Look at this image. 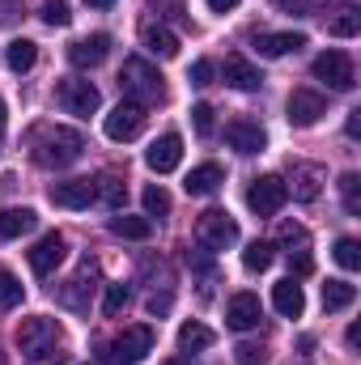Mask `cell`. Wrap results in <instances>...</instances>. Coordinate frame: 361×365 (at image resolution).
Here are the masks:
<instances>
[{
    "label": "cell",
    "instance_id": "6da1fadb",
    "mask_svg": "<svg viewBox=\"0 0 361 365\" xmlns=\"http://www.w3.org/2000/svg\"><path fill=\"white\" fill-rule=\"evenodd\" d=\"M30 158L43 166V170H64V166H73L81 153H86V136L77 132V128H60V123H43V128H34V136H30Z\"/></svg>",
    "mask_w": 361,
    "mask_h": 365
},
{
    "label": "cell",
    "instance_id": "7a4b0ae2",
    "mask_svg": "<svg viewBox=\"0 0 361 365\" xmlns=\"http://www.w3.org/2000/svg\"><path fill=\"white\" fill-rule=\"evenodd\" d=\"M60 340H64V331H60V323L47 319V314L21 319V327H17V349L26 353V361L30 365L60 361V357H64V353H60Z\"/></svg>",
    "mask_w": 361,
    "mask_h": 365
},
{
    "label": "cell",
    "instance_id": "3957f363",
    "mask_svg": "<svg viewBox=\"0 0 361 365\" xmlns=\"http://www.w3.org/2000/svg\"><path fill=\"white\" fill-rule=\"evenodd\" d=\"M119 86H123V93H132V102H141V106L166 98L162 73H158L149 60H141V56H128V60H123V68H119Z\"/></svg>",
    "mask_w": 361,
    "mask_h": 365
},
{
    "label": "cell",
    "instance_id": "277c9868",
    "mask_svg": "<svg viewBox=\"0 0 361 365\" xmlns=\"http://www.w3.org/2000/svg\"><path fill=\"white\" fill-rule=\"evenodd\" d=\"M149 353H153V327H123L115 340L102 344L106 365H141Z\"/></svg>",
    "mask_w": 361,
    "mask_h": 365
},
{
    "label": "cell",
    "instance_id": "5b68a950",
    "mask_svg": "<svg viewBox=\"0 0 361 365\" xmlns=\"http://www.w3.org/2000/svg\"><path fill=\"white\" fill-rule=\"evenodd\" d=\"M195 238H200V247H208V251H225V247L238 242V221H234L225 208H213V212H204V217L195 221Z\"/></svg>",
    "mask_w": 361,
    "mask_h": 365
},
{
    "label": "cell",
    "instance_id": "8992f818",
    "mask_svg": "<svg viewBox=\"0 0 361 365\" xmlns=\"http://www.w3.org/2000/svg\"><path fill=\"white\" fill-rule=\"evenodd\" d=\"M315 81H323L327 90H336V93H345V90H353L357 86V73H353V60L345 56V51H323L319 60H315Z\"/></svg>",
    "mask_w": 361,
    "mask_h": 365
},
{
    "label": "cell",
    "instance_id": "52a82bcc",
    "mask_svg": "<svg viewBox=\"0 0 361 365\" xmlns=\"http://www.w3.org/2000/svg\"><path fill=\"white\" fill-rule=\"evenodd\" d=\"M56 102H60L68 115H81V119H90L93 110H98V102H102V93H98V86L81 81V77H64V81L56 86Z\"/></svg>",
    "mask_w": 361,
    "mask_h": 365
},
{
    "label": "cell",
    "instance_id": "ba28073f",
    "mask_svg": "<svg viewBox=\"0 0 361 365\" xmlns=\"http://www.w3.org/2000/svg\"><path fill=\"white\" fill-rule=\"evenodd\" d=\"M285 200H289V182L276 179V175H264V179H255L247 187V204H251V212H260V217H276V212L285 208Z\"/></svg>",
    "mask_w": 361,
    "mask_h": 365
},
{
    "label": "cell",
    "instance_id": "9c48e42d",
    "mask_svg": "<svg viewBox=\"0 0 361 365\" xmlns=\"http://www.w3.org/2000/svg\"><path fill=\"white\" fill-rule=\"evenodd\" d=\"M145 119H149V115H145V106L128 98V102H119V106H115V110L106 115L102 132H106L111 140H136V136L145 132Z\"/></svg>",
    "mask_w": 361,
    "mask_h": 365
},
{
    "label": "cell",
    "instance_id": "30bf717a",
    "mask_svg": "<svg viewBox=\"0 0 361 365\" xmlns=\"http://www.w3.org/2000/svg\"><path fill=\"white\" fill-rule=\"evenodd\" d=\"M327 115V98L319 90H293L289 93V123L293 128H315Z\"/></svg>",
    "mask_w": 361,
    "mask_h": 365
},
{
    "label": "cell",
    "instance_id": "8fae6325",
    "mask_svg": "<svg viewBox=\"0 0 361 365\" xmlns=\"http://www.w3.org/2000/svg\"><path fill=\"white\" fill-rule=\"evenodd\" d=\"M179 162H183V136L179 132H166V136H158V140L145 149V166L158 170V175L179 170Z\"/></svg>",
    "mask_w": 361,
    "mask_h": 365
},
{
    "label": "cell",
    "instance_id": "7c38bea8",
    "mask_svg": "<svg viewBox=\"0 0 361 365\" xmlns=\"http://www.w3.org/2000/svg\"><path fill=\"white\" fill-rule=\"evenodd\" d=\"M64 255H68V242L60 234H43L30 251V268H34V276H51L64 264Z\"/></svg>",
    "mask_w": 361,
    "mask_h": 365
},
{
    "label": "cell",
    "instance_id": "4fadbf2b",
    "mask_svg": "<svg viewBox=\"0 0 361 365\" xmlns=\"http://www.w3.org/2000/svg\"><path fill=\"white\" fill-rule=\"evenodd\" d=\"M51 204L56 208H73V212H81V208H90L93 200V182L90 179H68V182H51Z\"/></svg>",
    "mask_w": 361,
    "mask_h": 365
},
{
    "label": "cell",
    "instance_id": "5bb4252c",
    "mask_svg": "<svg viewBox=\"0 0 361 365\" xmlns=\"http://www.w3.org/2000/svg\"><path fill=\"white\" fill-rule=\"evenodd\" d=\"M260 319H264V306H260L255 293H234V297H230L225 323H230L234 331H251V327H260Z\"/></svg>",
    "mask_w": 361,
    "mask_h": 365
},
{
    "label": "cell",
    "instance_id": "9a60e30c",
    "mask_svg": "<svg viewBox=\"0 0 361 365\" xmlns=\"http://www.w3.org/2000/svg\"><path fill=\"white\" fill-rule=\"evenodd\" d=\"M225 140H230L238 153H264V145H268V136H264V128H260L255 119H234V123L225 128Z\"/></svg>",
    "mask_w": 361,
    "mask_h": 365
},
{
    "label": "cell",
    "instance_id": "2e32d148",
    "mask_svg": "<svg viewBox=\"0 0 361 365\" xmlns=\"http://www.w3.org/2000/svg\"><path fill=\"white\" fill-rule=\"evenodd\" d=\"M106 56H111V34H90V38H77L68 47V60L77 68H98Z\"/></svg>",
    "mask_w": 361,
    "mask_h": 365
},
{
    "label": "cell",
    "instance_id": "e0dca14e",
    "mask_svg": "<svg viewBox=\"0 0 361 365\" xmlns=\"http://www.w3.org/2000/svg\"><path fill=\"white\" fill-rule=\"evenodd\" d=\"M306 47V34H298V30H280V34H255V51L260 56H268V60H280V56H289V51H302Z\"/></svg>",
    "mask_w": 361,
    "mask_h": 365
},
{
    "label": "cell",
    "instance_id": "ac0fdd59",
    "mask_svg": "<svg viewBox=\"0 0 361 365\" xmlns=\"http://www.w3.org/2000/svg\"><path fill=\"white\" fill-rule=\"evenodd\" d=\"M225 81H230L234 90H243V93H251V90H260V86H264L260 68H255L247 56H225Z\"/></svg>",
    "mask_w": 361,
    "mask_h": 365
},
{
    "label": "cell",
    "instance_id": "d6986e66",
    "mask_svg": "<svg viewBox=\"0 0 361 365\" xmlns=\"http://www.w3.org/2000/svg\"><path fill=\"white\" fill-rule=\"evenodd\" d=\"M39 225V212L34 208H4L0 212V242H13L21 234H30Z\"/></svg>",
    "mask_w": 361,
    "mask_h": 365
},
{
    "label": "cell",
    "instance_id": "ffe728a7",
    "mask_svg": "<svg viewBox=\"0 0 361 365\" xmlns=\"http://www.w3.org/2000/svg\"><path fill=\"white\" fill-rule=\"evenodd\" d=\"M272 306L285 314V319H298L302 310H306V297H302V284L289 276V280H280L276 289H272Z\"/></svg>",
    "mask_w": 361,
    "mask_h": 365
},
{
    "label": "cell",
    "instance_id": "44dd1931",
    "mask_svg": "<svg viewBox=\"0 0 361 365\" xmlns=\"http://www.w3.org/2000/svg\"><path fill=\"white\" fill-rule=\"evenodd\" d=\"M221 182H225V170H221L217 162H204V166H195V170L187 175L183 187H187V195H213Z\"/></svg>",
    "mask_w": 361,
    "mask_h": 365
},
{
    "label": "cell",
    "instance_id": "7402d4cb",
    "mask_svg": "<svg viewBox=\"0 0 361 365\" xmlns=\"http://www.w3.org/2000/svg\"><path fill=\"white\" fill-rule=\"evenodd\" d=\"M141 43H145L153 56H162V60H175V56H179V38H175L166 26H145V30H141Z\"/></svg>",
    "mask_w": 361,
    "mask_h": 365
},
{
    "label": "cell",
    "instance_id": "603a6c76",
    "mask_svg": "<svg viewBox=\"0 0 361 365\" xmlns=\"http://www.w3.org/2000/svg\"><path fill=\"white\" fill-rule=\"evenodd\" d=\"M34 60H39V47H34L30 38H13V43H9V51H4V64H9L13 73H30V68H34Z\"/></svg>",
    "mask_w": 361,
    "mask_h": 365
},
{
    "label": "cell",
    "instance_id": "cb8c5ba5",
    "mask_svg": "<svg viewBox=\"0 0 361 365\" xmlns=\"http://www.w3.org/2000/svg\"><path fill=\"white\" fill-rule=\"evenodd\" d=\"M111 234H119V238H132V242H145V238H153V221L149 217H115L111 221Z\"/></svg>",
    "mask_w": 361,
    "mask_h": 365
},
{
    "label": "cell",
    "instance_id": "d4e9b609",
    "mask_svg": "<svg viewBox=\"0 0 361 365\" xmlns=\"http://www.w3.org/2000/svg\"><path fill=\"white\" fill-rule=\"evenodd\" d=\"M353 302H357V284H349V280H327L323 284V310H345Z\"/></svg>",
    "mask_w": 361,
    "mask_h": 365
},
{
    "label": "cell",
    "instance_id": "484cf974",
    "mask_svg": "<svg viewBox=\"0 0 361 365\" xmlns=\"http://www.w3.org/2000/svg\"><path fill=\"white\" fill-rule=\"evenodd\" d=\"M93 195H98L106 208H115V212H119V208H123V200H128V187H123L119 175H102V179L93 182Z\"/></svg>",
    "mask_w": 361,
    "mask_h": 365
},
{
    "label": "cell",
    "instance_id": "4316f807",
    "mask_svg": "<svg viewBox=\"0 0 361 365\" xmlns=\"http://www.w3.org/2000/svg\"><path fill=\"white\" fill-rule=\"evenodd\" d=\"M319 179H323L319 166H293V195L306 200V204L319 200Z\"/></svg>",
    "mask_w": 361,
    "mask_h": 365
},
{
    "label": "cell",
    "instance_id": "83f0119b",
    "mask_svg": "<svg viewBox=\"0 0 361 365\" xmlns=\"http://www.w3.org/2000/svg\"><path fill=\"white\" fill-rule=\"evenodd\" d=\"M93 276H98V268H93V264H81V272L68 280V289H60V302H64V306H73V310H86L81 289H86V280H93Z\"/></svg>",
    "mask_w": 361,
    "mask_h": 365
},
{
    "label": "cell",
    "instance_id": "f1b7e54d",
    "mask_svg": "<svg viewBox=\"0 0 361 365\" xmlns=\"http://www.w3.org/2000/svg\"><path fill=\"white\" fill-rule=\"evenodd\" d=\"M213 340H217V336H213L204 323H183L179 327V349L183 353H200V349H208Z\"/></svg>",
    "mask_w": 361,
    "mask_h": 365
},
{
    "label": "cell",
    "instance_id": "f546056e",
    "mask_svg": "<svg viewBox=\"0 0 361 365\" xmlns=\"http://www.w3.org/2000/svg\"><path fill=\"white\" fill-rule=\"evenodd\" d=\"M272 251H276L272 242H251V247L243 251V268H247V272H268L272 259H276Z\"/></svg>",
    "mask_w": 361,
    "mask_h": 365
},
{
    "label": "cell",
    "instance_id": "4dcf8cb0",
    "mask_svg": "<svg viewBox=\"0 0 361 365\" xmlns=\"http://www.w3.org/2000/svg\"><path fill=\"white\" fill-rule=\"evenodd\" d=\"M21 297H26L21 280L9 272V268H0V310H13V306H21Z\"/></svg>",
    "mask_w": 361,
    "mask_h": 365
},
{
    "label": "cell",
    "instance_id": "1f68e13d",
    "mask_svg": "<svg viewBox=\"0 0 361 365\" xmlns=\"http://www.w3.org/2000/svg\"><path fill=\"white\" fill-rule=\"evenodd\" d=\"M361 30V17H357V9H340L332 21H327V34H336V38H353Z\"/></svg>",
    "mask_w": 361,
    "mask_h": 365
},
{
    "label": "cell",
    "instance_id": "d6a6232c",
    "mask_svg": "<svg viewBox=\"0 0 361 365\" xmlns=\"http://www.w3.org/2000/svg\"><path fill=\"white\" fill-rule=\"evenodd\" d=\"M336 264H340L345 272H357L361 268V242L357 238H340V242H336Z\"/></svg>",
    "mask_w": 361,
    "mask_h": 365
},
{
    "label": "cell",
    "instance_id": "836d02e7",
    "mask_svg": "<svg viewBox=\"0 0 361 365\" xmlns=\"http://www.w3.org/2000/svg\"><path fill=\"white\" fill-rule=\"evenodd\" d=\"M141 200H145V217H149V221L171 212V195H166L162 187H145V195H141Z\"/></svg>",
    "mask_w": 361,
    "mask_h": 365
},
{
    "label": "cell",
    "instance_id": "e575fe53",
    "mask_svg": "<svg viewBox=\"0 0 361 365\" xmlns=\"http://www.w3.org/2000/svg\"><path fill=\"white\" fill-rule=\"evenodd\" d=\"M213 115H217V110H213L208 102H195V106H191V128H195V136H213V128H217Z\"/></svg>",
    "mask_w": 361,
    "mask_h": 365
},
{
    "label": "cell",
    "instance_id": "d590c367",
    "mask_svg": "<svg viewBox=\"0 0 361 365\" xmlns=\"http://www.w3.org/2000/svg\"><path fill=\"white\" fill-rule=\"evenodd\" d=\"M128 302H132L128 284H106V297H102V314H111V319H115V314H119Z\"/></svg>",
    "mask_w": 361,
    "mask_h": 365
},
{
    "label": "cell",
    "instance_id": "8d00e7d4",
    "mask_svg": "<svg viewBox=\"0 0 361 365\" xmlns=\"http://www.w3.org/2000/svg\"><path fill=\"white\" fill-rule=\"evenodd\" d=\"M361 179L357 175H353V170H349V175H340V195H345V208H349V212H353V217H361Z\"/></svg>",
    "mask_w": 361,
    "mask_h": 365
},
{
    "label": "cell",
    "instance_id": "74e56055",
    "mask_svg": "<svg viewBox=\"0 0 361 365\" xmlns=\"http://www.w3.org/2000/svg\"><path fill=\"white\" fill-rule=\"evenodd\" d=\"M39 17H43V21H47V26H56V30H60V26H68V21H73V13H68V4H64V0H47V4H43V9H39Z\"/></svg>",
    "mask_w": 361,
    "mask_h": 365
},
{
    "label": "cell",
    "instance_id": "f35d334b",
    "mask_svg": "<svg viewBox=\"0 0 361 365\" xmlns=\"http://www.w3.org/2000/svg\"><path fill=\"white\" fill-rule=\"evenodd\" d=\"M264 361H268V353L260 344H238V365H264Z\"/></svg>",
    "mask_w": 361,
    "mask_h": 365
},
{
    "label": "cell",
    "instance_id": "ab89813d",
    "mask_svg": "<svg viewBox=\"0 0 361 365\" xmlns=\"http://www.w3.org/2000/svg\"><path fill=\"white\" fill-rule=\"evenodd\" d=\"M191 86H213V60H195L191 64Z\"/></svg>",
    "mask_w": 361,
    "mask_h": 365
},
{
    "label": "cell",
    "instance_id": "60d3db41",
    "mask_svg": "<svg viewBox=\"0 0 361 365\" xmlns=\"http://www.w3.org/2000/svg\"><path fill=\"white\" fill-rule=\"evenodd\" d=\"M280 242H285V247H298V251H306V230H298V225H285V230H280Z\"/></svg>",
    "mask_w": 361,
    "mask_h": 365
},
{
    "label": "cell",
    "instance_id": "b9f144b4",
    "mask_svg": "<svg viewBox=\"0 0 361 365\" xmlns=\"http://www.w3.org/2000/svg\"><path fill=\"white\" fill-rule=\"evenodd\" d=\"M166 310H171V293H162V297L153 293L149 297V314H166Z\"/></svg>",
    "mask_w": 361,
    "mask_h": 365
},
{
    "label": "cell",
    "instance_id": "7bdbcfd3",
    "mask_svg": "<svg viewBox=\"0 0 361 365\" xmlns=\"http://www.w3.org/2000/svg\"><path fill=\"white\" fill-rule=\"evenodd\" d=\"M345 132H349L353 140L361 136V110H349V119H345Z\"/></svg>",
    "mask_w": 361,
    "mask_h": 365
},
{
    "label": "cell",
    "instance_id": "ee69618b",
    "mask_svg": "<svg viewBox=\"0 0 361 365\" xmlns=\"http://www.w3.org/2000/svg\"><path fill=\"white\" fill-rule=\"evenodd\" d=\"M208 9L213 13H230V9H238V0H208Z\"/></svg>",
    "mask_w": 361,
    "mask_h": 365
},
{
    "label": "cell",
    "instance_id": "f6af8a7d",
    "mask_svg": "<svg viewBox=\"0 0 361 365\" xmlns=\"http://www.w3.org/2000/svg\"><path fill=\"white\" fill-rule=\"evenodd\" d=\"M345 340H349V349H357V340H361V327H357V323L349 327V336H345Z\"/></svg>",
    "mask_w": 361,
    "mask_h": 365
},
{
    "label": "cell",
    "instance_id": "bcb514c9",
    "mask_svg": "<svg viewBox=\"0 0 361 365\" xmlns=\"http://www.w3.org/2000/svg\"><path fill=\"white\" fill-rule=\"evenodd\" d=\"M280 9H306V0H276Z\"/></svg>",
    "mask_w": 361,
    "mask_h": 365
},
{
    "label": "cell",
    "instance_id": "7dc6e473",
    "mask_svg": "<svg viewBox=\"0 0 361 365\" xmlns=\"http://www.w3.org/2000/svg\"><path fill=\"white\" fill-rule=\"evenodd\" d=\"M86 4H90V9H111L115 0H86Z\"/></svg>",
    "mask_w": 361,
    "mask_h": 365
},
{
    "label": "cell",
    "instance_id": "c3c4849f",
    "mask_svg": "<svg viewBox=\"0 0 361 365\" xmlns=\"http://www.w3.org/2000/svg\"><path fill=\"white\" fill-rule=\"evenodd\" d=\"M0 17H9V0H0Z\"/></svg>",
    "mask_w": 361,
    "mask_h": 365
},
{
    "label": "cell",
    "instance_id": "681fc988",
    "mask_svg": "<svg viewBox=\"0 0 361 365\" xmlns=\"http://www.w3.org/2000/svg\"><path fill=\"white\" fill-rule=\"evenodd\" d=\"M0 128H4V98H0Z\"/></svg>",
    "mask_w": 361,
    "mask_h": 365
},
{
    "label": "cell",
    "instance_id": "f907efd6",
    "mask_svg": "<svg viewBox=\"0 0 361 365\" xmlns=\"http://www.w3.org/2000/svg\"><path fill=\"white\" fill-rule=\"evenodd\" d=\"M166 365H187V361H166Z\"/></svg>",
    "mask_w": 361,
    "mask_h": 365
},
{
    "label": "cell",
    "instance_id": "816d5d0a",
    "mask_svg": "<svg viewBox=\"0 0 361 365\" xmlns=\"http://www.w3.org/2000/svg\"><path fill=\"white\" fill-rule=\"evenodd\" d=\"M0 365H4V357H0Z\"/></svg>",
    "mask_w": 361,
    "mask_h": 365
}]
</instances>
